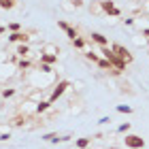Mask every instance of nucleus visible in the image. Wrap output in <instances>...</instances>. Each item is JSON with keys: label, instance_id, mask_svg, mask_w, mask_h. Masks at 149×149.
I'll list each match as a JSON object with an SVG mask.
<instances>
[{"label": "nucleus", "instance_id": "obj_1", "mask_svg": "<svg viewBox=\"0 0 149 149\" xmlns=\"http://www.w3.org/2000/svg\"><path fill=\"white\" fill-rule=\"evenodd\" d=\"M70 87H72V83H70L68 79H60L58 83L53 85V90H51V94H49V98H47V100H49L51 104H53V102H58V100L62 98L64 94H66V92L70 90Z\"/></svg>", "mask_w": 149, "mask_h": 149}, {"label": "nucleus", "instance_id": "obj_2", "mask_svg": "<svg viewBox=\"0 0 149 149\" xmlns=\"http://www.w3.org/2000/svg\"><path fill=\"white\" fill-rule=\"evenodd\" d=\"M109 47H111V49H113V53H115V56H117V58H119V60H121V62H124L126 66H128V64H132L134 56L130 53V49H126V47H124V45H119V43L109 45Z\"/></svg>", "mask_w": 149, "mask_h": 149}, {"label": "nucleus", "instance_id": "obj_3", "mask_svg": "<svg viewBox=\"0 0 149 149\" xmlns=\"http://www.w3.org/2000/svg\"><path fill=\"white\" fill-rule=\"evenodd\" d=\"M98 9L104 13V15H111V17H121V11L115 6L113 0H98Z\"/></svg>", "mask_w": 149, "mask_h": 149}, {"label": "nucleus", "instance_id": "obj_4", "mask_svg": "<svg viewBox=\"0 0 149 149\" xmlns=\"http://www.w3.org/2000/svg\"><path fill=\"white\" fill-rule=\"evenodd\" d=\"M124 145L128 149H143L145 147V139L139 136V134H130V132H128L124 136Z\"/></svg>", "mask_w": 149, "mask_h": 149}, {"label": "nucleus", "instance_id": "obj_5", "mask_svg": "<svg viewBox=\"0 0 149 149\" xmlns=\"http://www.w3.org/2000/svg\"><path fill=\"white\" fill-rule=\"evenodd\" d=\"M6 40L9 43H15V45H28L30 43V32H26V30H22V32H11L9 36H6Z\"/></svg>", "mask_w": 149, "mask_h": 149}, {"label": "nucleus", "instance_id": "obj_6", "mask_svg": "<svg viewBox=\"0 0 149 149\" xmlns=\"http://www.w3.org/2000/svg\"><path fill=\"white\" fill-rule=\"evenodd\" d=\"M58 28H60V30H64V32H66V36H68L70 40H74V38L79 36V30H77V28H72V26H70L68 22H64V19H58Z\"/></svg>", "mask_w": 149, "mask_h": 149}, {"label": "nucleus", "instance_id": "obj_7", "mask_svg": "<svg viewBox=\"0 0 149 149\" xmlns=\"http://www.w3.org/2000/svg\"><path fill=\"white\" fill-rule=\"evenodd\" d=\"M15 70H17L15 64H0V81L11 79L13 74H15Z\"/></svg>", "mask_w": 149, "mask_h": 149}, {"label": "nucleus", "instance_id": "obj_8", "mask_svg": "<svg viewBox=\"0 0 149 149\" xmlns=\"http://www.w3.org/2000/svg\"><path fill=\"white\" fill-rule=\"evenodd\" d=\"M92 43H96V45H100V47H109V38H107L104 34H100V32H92Z\"/></svg>", "mask_w": 149, "mask_h": 149}, {"label": "nucleus", "instance_id": "obj_9", "mask_svg": "<svg viewBox=\"0 0 149 149\" xmlns=\"http://www.w3.org/2000/svg\"><path fill=\"white\" fill-rule=\"evenodd\" d=\"M15 66H17V70L26 72V70H30V68H32L34 64H32V60H30V58H19L17 62H15Z\"/></svg>", "mask_w": 149, "mask_h": 149}, {"label": "nucleus", "instance_id": "obj_10", "mask_svg": "<svg viewBox=\"0 0 149 149\" xmlns=\"http://www.w3.org/2000/svg\"><path fill=\"white\" fill-rule=\"evenodd\" d=\"M94 143V136H81V139H74V147L77 149H87Z\"/></svg>", "mask_w": 149, "mask_h": 149}, {"label": "nucleus", "instance_id": "obj_11", "mask_svg": "<svg viewBox=\"0 0 149 149\" xmlns=\"http://www.w3.org/2000/svg\"><path fill=\"white\" fill-rule=\"evenodd\" d=\"M30 53H32V49H30V43L28 45H17V49H15V56L17 58H30Z\"/></svg>", "mask_w": 149, "mask_h": 149}, {"label": "nucleus", "instance_id": "obj_12", "mask_svg": "<svg viewBox=\"0 0 149 149\" xmlns=\"http://www.w3.org/2000/svg\"><path fill=\"white\" fill-rule=\"evenodd\" d=\"M51 102L49 100H38L36 102V115H43V113H47V111H51Z\"/></svg>", "mask_w": 149, "mask_h": 149}, {"label": "nucleus", "instance_id": "obj_13", "mask_svg": "<svg viewBox=\"0 0 149 149\" xmlns=\"http://www.w3.org/2000/svg\"><path fill=\"white\" fill-rule=\"evenodd\" d=\"M38 62H43V64H56L58 62V56H53V53H45V51H40V58H38Z\"/></svg>", "mask_w": 149, "mask_h": 149}, {"label": "nucleus", "instance_id": "obj_14", "mask_svg": "<svg viewBox=\"0 0 149 149\" xmlns=\"http://www.w3.org/2000/svg\"><path fill=\"white\" fill-rule=\"evenodd\" d=\"M96 66H98L100 70H107V72H113V74H115V70H113V64L109 62V60H104V58H100Z\"/></svg>", "mask_w": 149, "mask_h": 149}, {"label": "nucleus", "instance_id": "obj_15", "mask_svg": "<svg viewBox=\"0 0 149 149\" xmlns=\"http://www.w3.org/2000/svg\"><path fill=\"white\" fill-rule=\"evenodd\" d=\"M17 94V87H2V92H0V96H2V100H9Z\"/></svg>", "mask_w": 149, "mask_h": 149}, {"label": "nucleus", "instance_id": "obj_16", "mask_svg": "<svg viewBox=\"0 0 149 149\" xmlns=\"http://www.w3.org/2000/svg\"><path fill=\"white\" fill-rule=\"evenodd\" d=\"M17 6V0H0V9L2 11H11Z\"/></svg>", "mask_w": 149, "mask_h": 149}, {"label": "nucleus", "instance_id": "obj_17", "mask_svg": "<svg viewBox=\"0 0 149 149\" xmlns=\"http://www.w3.org/2000/svg\"><path fill=\"white\" fill-rule=\"evenodd\" d=\"M36 70H38V72H43V74H51V72H53V66H51V64H43V62H38V64H36Z\"/></svg>", "mask_w": 149, "mask_h": 149}, {"label": "nucleus", "instance_id": "obj_18", "mask_svg": "<svg viewBox=\"0 0 149 149\" xmlns=\"http://www.w3.org/2000/svg\"><path fill=\"white\" fill-rule=\"evenodd\" d=\"M70 43H72L74 49H85V47H87V40H85L83 36H77L74 40H70Z\"/></svg>", "mask_w": 149, "mask_h": 149}, {"label": "nucleus", "instance_id": "obj_19", "mask_svg": "<svg viewBox=\"0 0 149 149\" xmlns=\"http://www.w3.org/2000/svg\"><path fill=\"white\" fill-rule=\"evenodd\" d=\"M132 43L136 45V47H147V38H145L143 34H134V36H132Z\"/></svg>", "mask_w": 149, "mask_h": 149}, {"label": "nucleus", "instance_id": "obj_20", "mask_svg": "<svg viewBox=\"0 0 149 149\" xmlns=\"http://www.w3.org/2000/svg\"><path fill=\"white\" fill-rule=\"evenodd\" d=\"M68 113H72V115L83 113V104H81V102H70V107H68Z\"/></svg>", "mask_w": 149, "mask_h": 149}, {"label": "nucleus", "instance_id": "obj_21", "mask_svg": "<svg viewBox=\"0 0 149 149\" xmlns=\"http://www.w3.org/2000/svg\"><path fill=\"white\" fill-rule=\"evenodd\" d=\"M40 139H43L45 143H56V139H60V134H58V132H47V134H43Z\"/></svg>", "mask_w": 149, "mask_h": 149}, {"label": "nucleus", "instance_id": "obj_22", "mask_svg": "<svg viewBox=\"0 0 149 149\" xmlns=\"http://www.w3.org/2000/svg\"><path fill=\"white\" fill-rule=\"evenodd\" d=\"M85 60H90V62H94V64H98V60H100V56H98L96 51L87 49V51H85Z\"/></svg>", "mask_w": 149, "mask_h": 149}, {"label": "nucleus", "instance_id": "obj_23", "mask_svg": "<svg viewBox=\"0 0 149 149\" xmlns=\"http://www.w3.org/2000/svg\"><path fill=\"white\" fill-rule=\"evenodd\" d=\"M40 51H45V53H53V56H58V53H60V49H58L56 45H51V43L43 45V49H40Z\"/></svg>", "mask_w": 149, "mask_h": 149}, {"label": "nucleus", "instance_id": "obj_24", "mask_svg": "<svg viewBox=\"0 0 149 149\" xmlns=\"http://www.w3.org/2000/svg\"><path fill=\"white\" fill-rule=\"evenodd\" d=\"M134 109H132V107L130 104H117V113H124V115H130Z\"/></svg>", "mask_w": 149, "mask_h": 149}, {"label": "nucleus", "instance_id": "obj_25", "mask_svg": "<svg viewBox=\"0 0 149 149\" xmlns=\"http://www.w3.org/2000/svg\"><path fill=\"white\" fill-rule=\"evenodd\" d=\"M6 30L9 32H22V24L19 22H11L9 26H6Z\"/></svg>", "mask_w": 149, "mask_h": 149}, {"label": "nucleus", "instance_id": "obj_26", "mask_svg": "<svg viewBox=\"0 0 149 149\" xmlns=\"http://www.w3.org/2000/svg\"><path fill=\"white\" fill-rule=\"evenodd\" d=\"M117 132H119V134H128V132H130V121L119 124V126H117Z\"/></svg>", "mask_w": 149, "mask_h": 149}, {"label": "nucleus", "instance_id": "obj_27", "mask_svg": "<svg viewBox=\"0 0 149 149\" xmlns=\"http://www.w3.org/2000/svg\"><path fill=\"white\" fill-rule=\"evenodd\" d=\"M68 2L74 6V9H81V6H85V0H68Z\"/></svg>", "mask_w": 149, "mask_h": 149}, {"label": "nucleus", "instance_id": "obj_28", "mask_svg": "<svg viewBox=\"0 0 149 149\" xmlns=\"http://www.w3.org/2000/svg\"><path fill=\"white\" fill-rule=\"evenodd\" d=\"M62 9H64V11H68V13H72V11H74V6L68 2V0H64V2H62Z\"/></svg>", "mask_w": 149, "mask_h": 149}, {"label": "nucleus", "instance_id": "obj_29", "mask_svg": "<svg viewBox=\"0 0 149 149\" xmlns=\"http://www.w3.org/2000/svg\"><path fill=\"white\" fill-rule=\"evenodd\" d=\"M11 139V132H0V143H6Z\"/></svg>", "mask_w": 149, "mask_h": 149}, {"label": "nucleus", "instance_id": "obj_30", "mask_svg": "<svg viewBox=\"0 0 149 149\" xmlns=\"http://www.w3.org/2000/svg\"><path fill=\"white\" fill-rule=\"evenodd\" d=\"M124 24H126V26H134V24H136V17H126Z\"/></svg>", "mask_w": 149, "mask_h": 149}, {"label": "nucleus", "instance_id": "obj_31", "mask_svg": "<svg viewBox=\"0 0 149 149\" xmlns=\"http://www.w3.org/2000/svg\"><path fill=\"white\" fill-rule=\"evenodd\" d=\"M111 121H113L111 117H100V119H98V124H100V126H104V124H111Z\"/></svg>", "mask_w": 149, "mask_h": 149}, {"label": "nucleus", "instance_id": "obj_32", "mask_svg": "<svg viewBox=\"0 0 149 149\" xmlns=\"http://www.w3.org/2000/svg\"><path fill=\"white\" fill-rule=\"evenodd\" d=\"M141 34H143L145 38H149V28H143V30H141Z\"/></svg>", "mask_w": 149, "mask_h": 149}, {"label": "nucleus", "instance_id": "obj_33", "mask_svg": "<svg viewBox=\"0 0 149 149\" xmlns=\"http://www.w3.org/2000/svg\"><path fill=\"white\" fill-rule=\"evenodd\" d=\"M6 32H9V30H6V26H0V34H6Z\"/></svg>", "mask_w": 149, "mask_h": 149}, {"label": "nucleus", "instance_id": "obj_34", "mask_svg": "<svg viewBox=\"0 0 149 149\" xmlns=\"http://www.w3.org/2000/svg\"><path fill=\"white\" fill-rule=\"evenodd\" d=\"M147 11H149V0H147Z\"/></svg>", "mask_w": 149, "mask_h": 149}, {"label": "nucleus", "instance_id": "obj_35", "mask_svg": "<svg viewBox=\"0 0 149 149\" xmlns=\"http://www.w3.org/2000/svg\"><path fill=\"white\" fill-rule=\"evenodd\" d=\"M109 149H119V147H109Z\"/></svg>", "mask_w": 149, "mask_h": 149}]
</instances>
